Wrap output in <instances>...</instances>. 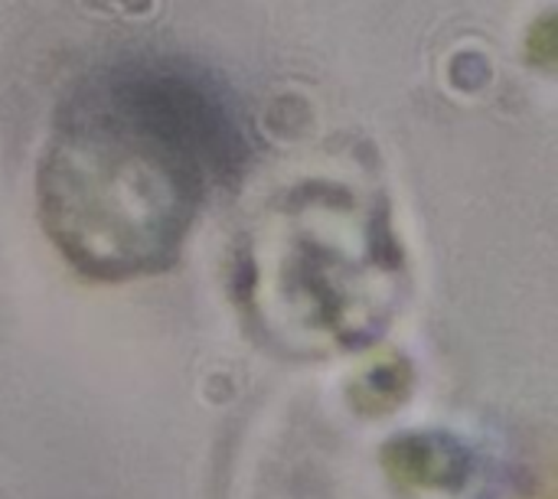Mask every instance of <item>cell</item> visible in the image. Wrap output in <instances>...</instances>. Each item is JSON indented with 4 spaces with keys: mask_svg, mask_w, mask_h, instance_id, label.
Listing matches in <instances>:
<instances>
[{
    "mask_svg": "<svg viewBox=\"0 0 558 499\" xmlns=\"http://www.w3.org/2000/svg\"><path fill=\"white\" fill-rule=\"evenodd\" d=\"M245 154L239 108L213 75L170 59L105 65L59 108L39 170L43 226L82 275H154Z\"/></svg>",
    "mask_w": 558,
    "mask_h": 499,
    "instance_id": "cell-1",
    "label": "cell"
},
{
    "mask_svg": "<svg viewBox=\"0 0 558 499\" xmlns=\"http://www.w3.org/2000/svg\"><path fill=\"white\" fill-rule=\"evenodd\" d=\"M405 258L383 206L347 186L278 196L239 245V301L281 353L333 356L376 340L402 301Z\"/></svg>",
    "mask_w": 558,
    "mask_h": 499,
    "instance_id": "cell-2",
    "label": "cell"
},
{
    "mask_svg": "<svg viewBox=\"0 0 558 499\" xmlns=\"http://www.w3.org/2000/svg\"><path fill=\"white\" fill-rule=\"evenodd\" d=\"M386 474L409 494H454L468 487L474 461L448 435H409L386 448Z\"/></svg>",
    "mask_w": 558,
    "mask_h": 499,
    "instance_id": "cell-3",
    "label": "cell"
},
{
    "mask_svg": "<svg viewBox=\"0 0 558 499\" xmlns=\"http://www.w3.org/2000/svg\"><path fill=\"white\" fill-rule=\"evenodd\" d=\"M409 386H412L409 366L399 356H386L360 373V379L353 386V402H356V409H363L369 415H383L405 402Z\"/></svg>",
    "mask_w": 558,
    "mask_h": 499,
    "instance_id": "cell-4",
    "label": "cell"
}]
</instances>
